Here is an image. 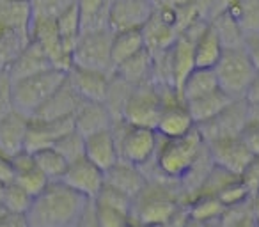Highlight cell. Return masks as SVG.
Here are the masks:
<instances>
[{
    "mask_svg": "<svg viewBox=\"0 0 259 227\" xmlns=\"http://www.w3.org/2000/svg\"><path fill=\"white\" fill-rule=\"evenodd\" d=\"M23 2H30V0H23Z\"/></svg>",
    "mask_w": 259,
    "mask_h": 227,
    "instance_id": "obj_55",
    "label": "cell"
},
{
    "mask_svg": "<svg viewBox=\"0 0 259 227\" xmlns=\"http://www.w3.org/2000/svg\"><path fill=\"white\" fill-rule=\"evenodd\" d=\"M248 121V103L245 100H234L219 116L204 124L195 126L201 133L202 141L211 142L217 139L240 137Z\"/></svg>",
    "mask_w": 259,
    "mask_h": 227,
    "instance_id": "obj_9",
    "label": "cell"
},
{
    "mask_svg": "<svg viewBox=\"0 0 259 227\" xmlns=\"http://www.w3.org/2000/svg\"><path fill=\"white\" fill-rule=\"evenodd\" d=\"M226 206L215 195H195L187 202V216L192 222L209 223L217 222L224 213Z\"/></svg>",
    "mask_w": 259,
    "mask_h": 227,
    "instance_id": "obj_30",
    "label": "cell"
},
{
    "mask_svg": "<svg viewBox=\"0 0 259 227\" xmlns=\"http://www.w3.org/2000/svg\"><path fill=\"white\" fill-rule=\"evenodd\" d=\"M213 69L219 80V87L233 100H243L245 90L257 71L243 47L224 50L222 57Z\"/></svg>",
    "mask_w": 259,
    "mask_h": 227,
    "instance_id": "obj_5",
    "label": "cell"
},
{
    "mask_svg": "<svg viewBox=\"0 0 259 227\" xmlns=\"http://www.w3.org/2000/svg\"><path fill=\"white\" fill-rule=\"evenodd\" d=\"M11 163H13V169H15V179L13 181L16 185H20L23 190L29 192L32 197L39 195L47 188V185L50 183L47 179V176L37 169L32 153L29 151L18 153V155H15L11 158Z\"/></svg>",
    "mask_w": 259,
    "mask_h": 227,
    "instance_id": "obj_22",
    "label": "cell"
},
{
    "mask_svg": "<svg viewBox=\"0 0 259 227\" xmlns=\"http://www.w3.org/2000/svg\"><path fill=\"white\" fill-rule=\"evenodd\" d=\"M146 176L141 167L119 158L108 170H105V185L122 192L134 199L144 188Z\"/></svg>",
    "mask_w": 259,
    "mask_h": 227,
    "instance_id": "obj_19",
    "label": "cell"
},
{
    "mask_svg": "<svg viewBox=\"0 0 259 227\" xmlns=\"http://www.w3.org/2000/svg\"><path fill=\"white\" fill-rule=\"evenodd\" d=\"M0 25L18 36L30 39L32 8L23 0H0Z\"/></svg>",
    "mask_w": 259,
    "mask_h": 227,
    "instance_id": "obj_24",
    "label": "cell"
},
{
    "mask_svg": "<svg viewBox=\"0 0 259 227\" xmlns=\"http://www.w3.org/2000/svg\"><path fill=\"white\" fill-rule=\"evenodd\" d=\"M248 119L259 121V105H248Z\"/></svg>",
    "mask_w": 259,
    "mask_h": 227,
    "instance_id": "obj_53",
    "label": "cell"
},
{
    "mask_svg": "<svg viewBox=\"0 0 259 227\" xmlns=\"http://www.w3.org/2000/svg\"><path fill=\"white\" fill-rule=\"evenodd\" d=\"M52 148L57 149L68 163L76 162V160L85 156V137H82L76 130H71L66 135H62Z\"/></svg>",
    "mask_w": 259,
    "mask_h": 227,
    "instance_id": "obj_37",
    "label": "cell"
},
{
    "mask_svg": "<svg viewBox=\"0 0 259 227\" xmlns=\"http://www.w3.org/2000/svg\"><path fill=\"white\" fill-rule=\"evenodd\" d=\"M194 41L195 37L181 32L174 44L169 48V64H170V78H172L174 89L180 93L181 83L185 82L192 69L195 68L194 61Z\"/></svg>",
    "mask_w": 259,
    "mask_h": 227,
    "instance_id": "obj_20",
    "label": "cell"
},
{
    "mask_svg": "<svg viewBox=\"0 0 259 227\" xmlns=\"http://www.w3.org/2000/svg\"><path fill=\"white\" fill-rule=\"evenodd\" d=\"M30 39L18 36V34L11 32L9 29L0 25V68L6 69L13 62V59L20 54L23 47L29 43Z\"/></svg>",
    "mask_w": 259,
    "mask_h": 227,
    "instance_id": "obj_36",
    "label": "cell"
},
{
    "mask_svg": "<svg viewBox=\"0 0 259 227\" xmlns=\"http://www.w3.org/2000/svg\"><path fill=\"white\" fill-rule=\"evenodd\" d=\"M206 149H208L213 165L220 167L234 176H240L245 167L248 165V162L254 158L245 142L241 141V137H226L206 142Z\"/></svg>",
    "mask_w": 259,
    "mask_h": 227,
    "instance_id": "obj_11",
    "label": "cell"
},
{
    "mask_svg": "<svg viewBox=\"0 0 259 227\" xmlns=\"http://www.w3.org/2000/svg\"><path fill=\"white\" fill-rule=\"evenodd\" d=\"M30 39L41 47L52 66L62 71L71 68V54L66 50L61 36H59L55 20H32Z\"/></svg>",
    "mask_w": 259,
    "mask_h": 227,
    "instance_id": "obj_12",
    "label": "cell"
},
{
    "mask_svg": "<svg viewBox=\"0 0 259 227\" xmlns=\"http://www.w3.org/2000/svg\"><path fill=\"white\" fill-rule=\"evenodd\" d=\"M34 197L27 190H23L15 181L8 185H2V194H0V202L4 206L6 211L18 213V215H27Z\"/></svg>",
    "mask_w": 259,
    "mask_h": 227,
    "instance_id": "obj_35",
    "label": "cell"
},
{
    "mask_svg": "<svg viewBox=\"0 0 259 227\" xmlns=\"http://www.w3.org/2000/svg\"><path fill=\"white\" fill-rule=\"evenodd\" d=\"M233 98H229L222 89H217L209 94L197 98V100H192L187 103L188 110H190V116L194 119L195 126L199 124H204L208 121H211L213 117H217L220 112L226 107H229L233 103Z\"/></svg>",
    "mask_w": 259,
    "mask_h": 227,
    "instance_id": "obj_25",
    "label": "cell"
},
{
    "mask_svg": "<svg viewBox=\"0 0 259 227\" xmlns=\"http://www.w3.org/2000/svg\"><path fill=\"white\" fill-rule=\"evenodd\" d=\"M85 158L103 172L117 162L119 151L112 130H103L85 137Z\"/></svg>",
    "mask_w": 259,
    "mask_h": 227,
    "instance_id": "obj_23",
    "label": "cell"
},
{
    "mask_svg": "<svg viewBox=\"0 0 259 227\" xmlns=\"http://www.w3.org/2000/svg\"><path fill=\"white\" fill-rule=\"evenodd\" d=\"M146 48V41L142 30H122L114 32L112 36V62L117 68L130 57L137 55Z\"/></svg>",
    "mask_w": 259,
    "mask_h": 227,
    "instance_id": "obj_29",
    "label": "cell"
},
{
    "mask_svg": "<svg viewBox=\"0 0 259 227\" xmlns=\"http://www.w3.org/2000/svg\"><path fill=\"white\" fill-rule=\"evenodd\" d=\"M75 227H101L100 222L96 218V213H94V206H93V201L87 202L85 209L82 211L80 218L76 220Z\"/></svg>",
    "mask_w": 259,
    "mask_h": 227,
    "instance_id": "obj_46",
    "label": "cell"
},
{
    "mask_svg": "<svg viewBox=\"0 0 259 227\" xmlns=\"http://www.w3.org/2000/svg\"><path fill=\"white\" fill-rule=\"evenodd\" d=\"M233 227H259V225L254 222V218L248 215V216H245L243 220H240V222H238L236 225H233Z\"/></svg>",
    "mask_w": 259,
    "mask_h": 227,
    "instance_id": "obj_52",
    "label": "cell"
},
{
    "mask_svg": "<svg viewBox=\"0 0 259 227\" xmlns=\"http://www.w3.org/2000/svg\"><path fill=\"white\" fill-rule=\"evenodd\" d=\"M243 48H245V52H247L248 59L252 61V64H254V68L259 71V34L245 37Z\"/></svg>",
    "mask_w": 259,
    "mask_h": 227,
    "instance_id": "obj_45",
    "label": "cell"
},
{
    "mask_svg": "<svg viewBox=\"0 0 259 227\" xmlns=\"http://www.w3.org/2000/svg\"><path fill=\"white\" fill-rule=\"evenodd\" d=\"M55 25H57L59 36H61L66 50L71 54L73 48H75V44H76V41H78L80 34H82V22H80L78 6L75 4L66 13H62V15L55 20Z\"/></svg>",
    "mask_w": 259,
    "mask_h": 227,
    "instance_id": "obj_34",
    "label": "cell"
},
{
    "mask_svg": "<svg viewBox=\"0 0 259 227\" xmlns=\"http://www.w3.org/2000/svg\"><path fill=\"white\" fill-rule=\"evenodd\" d=\"M110 130L114 133L121 160L137 167H144L155 160L160 137L153 128L134 126L124 119H114Z\"/></svg>",
    "mask_w": 259,
    "mask_h": 227,
    "instance_id": "obj_4",
    "label": "cell"
},
{
    "mask_svg": "<svg viewBox=\"0 0 259 227\" xmlns=\"http://www.w3.org/2000/svg\"><path fill=\"white\" fill-rule=\"evenodd\" d=\"M240 137L245 142V146L248 148V151L252 153V156L259 158V121L248 119Z\"/></svg>",
    "mask_w": 259,
    "mask_h": 227,
    "instance_id": "obj_43",
    "label": "cell"
},
{
    "mask_svg": "<svg viewBox=\"0 0 259 227\" xmlns=\"http://www.w3.org/2000/svg\"><path fill=\"white\" fill-rule=\"evenodd\" d=\"M68 71L50 68L47 71L25 76L13 82V105L15 110L27 117H32L41 105L64 83Z\"/></svg>",
    "mask_w": 259,
    "mask_h": 227,
    "instance_id": "obj_3",
    "label": "cell"
},
{
    "mask_svg": "<svg viewBox=\"0 0 259 227\" xmlns=\"http://www.w3.org/2000/svg\"><path fill=\"white\" fill-rule=\"evenodd\" d=\"M54 68L52 62L48 61V57L45 55V52L41 50V47L37 43H34L32 39L20 50V54L13 59V62L8 66V73L11 76V80H20L25 76L36 75V73L47 71V69Z\"/></svg>",
    "mask_w": 259,
    "mask_h": 227,
    "instance_id": "obj_21",
    "label": "cell"
},
{
    "mask_svg": "<svg viewBox=\"0 0 259 227\" xmlns=\"http://www.w3.org/2000/svg\"><path fill=\"white\" fill-rule=\"evenodd\" d=\"M112 75L94 71V69L78 68L71 66L68 69V82L75 89V93L82 98L83 101H105L110 83Z\"/></svg>",
    "mask_w": 259,
    "mask_h": 227,
    "instance_id": "obj_15",
    "label": "cell"
},
{
    "mask_svg": "<svg viewBox=\"0 0 259 227\" xmlns=\"http://www.w3.org/2000/svg\"><path fill=\"white\" fill-rule=\"evenodd\" d=\"M240 181L245 185V188L248 190V194H255L259 190V158H252L248 162V165L243 169V172L240 174Z\"/></svg>",
    "mask_w": 259,
    "mask_h": 227,
    "instance_id": "obj_44",
    "label": "cell"
},
{
    "mask_svg": "<svg viewBox=\"0 0 259 227\" xmlns=\"http://www.w3.org/2000/svg\"><path fill=\"white\" fill-rule=\"evenodd\" d=\"M76 4V0H30L32 20H57Z\"/></svg>",
    "mask_w": 259,
    "mask_h": 227,
    "instance_id": "obj_38",
    "label": "cell"
},
{
    "mask_svg": "<svg viewBox=\"0 0 259 227\" xmlns=\"http://www.w3.org/2000/svg\"><path fill=\"white\" fill-rule=\"evenodd\" d=\"M209 25H211V29L217 32L224 50L243 47V41H245L243 32H241L238 23L234 22V18L227 11L219 13V15L213 16V18L209 20Z\"/></svg>",
    "mask_w": 259,
    "mask_h": 227,
    "instance_id": "obj_31",
    "label": "cell"
},
{
    "mask_svg": "<svg viewBox=\"0 0 259 227\" xmlns=\"http://www.w3.org/2000/svg\"><path fill=\"white\" fill-rule=\"evenodd\" d=\"M162 90L153 80L135 85L126 100L121 112V119L134 126H144L155 130L162 110Z\"/></svg>",
    "mask_w": 259,
    "mask_h": 227,
    "instance_id": "obj_7",
    "label": "cell"
},
{
    "mask_svg": "<svg viewBox=\"0 0 259 227\" xmlns=\"http://www.w3.org/2000/svg\"><path fill=\"white\" fill-rule=\"evenodd\" d=\"M89 199L66 187L62 181H50L36 195L27 211L29 227H75Z\"/></svg>",
    "mask_w": 259,
    "mask_h": 227,
    "instance_id": "obj_1",
    "label": "cell"
},
{
    "mask_svg": "<svg viewBox=\"0 0 259 227\" xmlns=\"http://www.w3.org/2000/svg\"><path fill=\"white\" fill-rule=\"evenodd\" d=\"M71 130H75L73 117H69V119H59V121L30 119L29 130H27L25 151L34 153L37 149L52 148L62 135H66Z\"/></svg>",
    "mask_w": 259,
    "mask_h": 227,
    "instance_id": "obj_16",
    "label": "cell"
},
{
    "mask_svg": "<svg viewBox=\"0 0 259 227\" xmlns=\"http://www.w3.org/2000/svg\"><path fill=\"white\" fill-rule=\"evenodd\" d=\"M124 227H142V225H139V223H135V222H132V220H130V223H126Z\"/></svg>",
    "mask_w": 259,
    "mask_h": 227,
    "instance_id": "obj_54",
    "label": "cell"
},
{
    "mask_svg": "<svg viewBox=\"0 0 259 227\" xmlns=\"http://www.w3.org/2000/svg\"><path fill=\"white\" fill-rule=\"evenodd\" d=\"M220 89L219 80H217L215 69L211 68H194L190 75L185 78V82L180 87V96L183 98L185 103L192 100L209 94L213 90Z\"/></svg>",
    "mask_w": 259,
    "mask_h": 227,
    "instance_id": "obj_28",
    "label": "cell"
},
{
    "mask_svg": "<svg viewBox=\"0 0 259 227\" xmlns=\"http://www.w3.org/2000/svg\"><path fill=\"white\" fill-rule=\"evenodd\" d=\"M215 197L219 199L226 208H231V206H236V204H241V202L248 201L250 194H248V190L245 188V185L241 183L240 176H238L236 179H233L229 185H226Z\"/></svg>",
    "mask_w": 259,
    "mask_h": 227,
    "instance_id": "obj_41",
    "label": "cell"
},
{
    "mask_svg": "<svg viewBox=\"0 0 259 227\" xmlns=\"http://www.w3.org/2000/svg\"><path fill=\"white\" fill-rule=\"evenodd\" d=\"M93 206H94V213H96V218L101 227H124L126 223H130V213L121 211L117 208H112V206L98 204L94 201Z\"/></svg>",
    "mask_w": 259,
    "mask_h": 227,
    "instance_id": "obj_39",
    "label": "cell"
},
{
    "mask_svg": "<svg viewBox=\"0 0 259 227\" xmlns=\"http://www.w3.org/2000/svg\"><path fill=\"white\" fill-rule=\"evenodd\" d=\"M93 201L98 202V204L112 206V208H117V209H121V211L130 213L132 211V201H134V199L128 197V195L122 194V192L115 190V188L108 187V185H103V188L98 192V195Z\"/></svg>",
    "mask_w": 259,
    "mask_h": 227,
    "instance_id": "obj_40",
    "label": "cell"
},
{
    "mask_svg": "<svg viewBox=\"0 0 259 227\" xmlns=\"http://www.w3.org/2000/svg\"><path fill=\"white\" fill-rule=\"evenodd\" d=\"M115 75L119 78H122L124 82H128L130 85H141L144 82L153 80V55L148 48H144L142 52H139L137 55L130 57L128 61H124L122 64H119L115 68Z\"/></svg>",
    "mask_w": 259,
    "mask_h": 227,
    "instance_id": "obj_26",
    "label": "cell"
},
{
    "mask_svg": "<svg viewBox=\"0 0 259 227\" xmlns=\"http://www.w3.org/2000/svg\"><path fill=\"white\" fill-rule=\"evenodd\" d=\"M34 162H36L37 169L47 176L48 181H61L64 176L66 169L69 163L66 158L54 148H43L32 153Z\"/></svg>",
    "mask_w": 259,
    "mask_h": 227,
    "instance_id": "obj_33",
    "label": "cell"
},
{
    "mask_svg": "<svg viewBox=\"0 0 259 227\" xmlns=\"http://www.w3.org/2000/svg\"><path fill=\"white\" fill-rule=\"evenodd\" d=\"M0 227H29V223H27L25 215L2 211L0 213Z\"/></svg>",
    "mask_w": 259,
    "mask_h": 227,
    "instance_id": "obj_47",
    "label": "cell"
},
{
    "mask_svg": "<svg viewBox=\"0 0 259 227\" xmlns=\"http://www.w3.org/2000/svg\"><path fill=\"white\" fill-rule=\"evenodd\" d=\"M160 90H162L163 105L155 131L163 139H176L190 133L195 128V123L180 93L172 87H160Z\"/></svg>",
    "mask_w": 259,
    "mask_h": 227,
    "instance_id": "obj_8",
    "label": "cell"
},
{
    "mask_svg": "<svg viewBox=\"0 0 259 227\" xmlns=\"http://www.w3.org/2000/svg\"><path fill=\"white\" fill-rule=\"evenodd\" d=\"M112 32L110 29L82 32L71 52V66L94 69V71L114 75L112 62Z\"/></svg>",
    "mask_w": 259,
    "mask_h": 227,
    "instance_id": "obj_6",
    "label": "cell"
},
{
    "mask_svg": "<svg viewBox=\"0 0 259 227\" xmlns=\"http://www.w3.org/2000/svg\"><path fill=\"white\" fill-rule=\"evenodd\" d=\"M224 47L220 43L217 32L208 25L202 29V32L194 41V61L195 68H215L219 59L222 57Z\"/></svg>",
    "mask_w": 259,
    "mask_h": 227,
    "instance_id": "obj_27",
    "label": "cell"
},
{
    "mask_svg": "<svg viewBox=\"0 0 259 227\" xmlns=\"http://www.w3.org/2000/svg\"><path fill=\"white\" fill-rule=\"evenodd\" d=\"M243 100L247 101L248 105H259V71H255L252 82L248 83Z\"/></svg>",
    "mask_w": 259,
    "mask_h": 227,
    "instance_id": "obj_49",
    "label": "cell"
},
{
    "mask_svg": "<svg viewBox=\"0 0 259 227\" xmlns=\"http://www.w3.org/2000/svg\"><path fill=\"white\" fill-rule=\"evenodd\" d=\"M114 117L101 101H82L73 116L75 130L82 137H89L93 133L103 130H110Z\"/></svg>",
    "mask_w": 259,
    "mask_h": 227,
    "instance_id": "obj_18",
    "label": "cell"
},
{
    "mask_svg": "<svg viewBox=\"0 0 259 227\" xmlns=\"http://www.w3.org/2000/svg\"><path fill=\"white\" fill-rule=\"evenodd\" d=\"M227 13L234 18L245 37L259 34V0H238Z\"/></svg>",
    "mask_w": 259,
    "mask_h": 227,
    "instance_id": "obj_32",
    "label": "cell"
},
{
    "mask_svg": "<svg viewBox=\"0 0 259 227\" xmlns=\"http://www.w3.org/2000/svg\"><path fill=\"white\" fill-rule=\"evenodd\" d=\"M82 98L75 93L68 82L66 76L64 83L41 105L39 110L34 114L30 119H41V121H59V119H69L75 116L76 108L82 103Z\"/></svg>",
    "mask_w": 259,
    "mask_h": 227,
    "instance_id": "obj_14",
    "label": "cell"
},
{
    "mask_svg": "<svg viewBox=\"0 0 259 227\" xmlns=\"http://www.w3.org/2000/svg\"><path fill=\"white\" fill-rule=\"evenodd\" d=\"M160 137V135H158ZM206 142L202 141L197 128L183 137L176 139H158V148L155 155V167L170 179L180 181L188 172L197 156L204 149Z\"/></svg>",
    "mask_w": 259,
    "mask_h": 227,
    "instance_id": "obj_2",
    "label": "cell"
},
{
    "mask_svg": "<svg viewBox=\"0 0 259 227\" xmlns=\"http://www.w3.org/2000/svg\"><path fill=\"white\" fill-rule=\"evenodd\" d=\"M30 117L20 114L18 110L9 112L0 119V153L13 158L18 153L25 151L27 130Z\"/></svg>",
    "mask_w": 259,
    "mask_h": 227,
    "instance_id": "obj_17",
    "label": "cell"
},
{
    "mask_svg": "<svg viewBox=\"0 0 259 227\" xmlns=\"http://www.w3.org/2000/svg\"><path fill=\"white\" fill-rule=\"evenodd\" d=\"M153 0H112L108 9V29L112 32L142 30L155 13Z\"/></svg>",
    "mask_w": 259,
    "mask_h": 227,
    "instance_id": "obj_10",
    "label": "cell"
},
{
    "mask_svg": "<svg viewBox=\"0 0 259 227\" xmlns=\"http://www.w3.org/2000/svg\"><path fill=\"white\" fill-rule=\"evenodd\" d=\"M15 110L13 105V80L8 69L0 68V119Z\"/></svg>",
    "mask_w": 259,
    "mask_h": 227,
    "instance_id": "obj_42",
    "label": "cell"
},
{
    "mask_svg": "<svg viewBox=\"0 0 259 227\" xmlns=\"http://www.w3.org/2000/svg\"><path fill=\"white\" fill-rule=\"evenodd\" d=\"M15 179V169H13L11 158L0 153V185H8Z\"/></svg>",
    "mask_w": 259,
    "mask_h": 227,
    "instance_id": "obj_48",
    "label": "cell"
},
{
    "mask_svg": "<svg viewBox=\"0 0 259 227\" xmlns=\"http://www.w3.org/2000/svg\"><path fill=\"white\" fill-rule=\"evenodd\" d=\"M236 2H238V0H213L211 11H209V20H211L215 15H219V13H224V11H227L229 8H233ZM209 20H208V22H209Z\"/></svg>",
    "mask_w": 259,
    "mask_h": 227,
    "instance_id": "obj_50",
    "label": "cell"
},
{
    "mask_svg": "<svg viewBox=\"0 0 259 227\" xmlns=\"http://www.w3.org/2000/svg\"><path fill=\"white\" fill-rule=\"evenodd\" d=\"M61 181L82 197L93 201L98 195V192L103 188L105 172L83 156V158L69 163Z\"/></svg>",
    "mask_w": 259,
    "mask_h": 227,
    "instance_id": "obj_13",
    "label": "cell"
},
{
    "mask_svg": "<svg viewBox=\"0 0 259 227\" xmlns=\"http://www.w3.org/2000/svg\"><path fill=\"white\" fill-rule=\"evenodd\" d=\"M248 209H250V216L254 222L259 225V190L248 197Z\"/></svg>",
    "mask_w": 259,
    "mask_h": 227,
    "instance_id": "obj_51",
    "label": "cell"
}]
</instances>
